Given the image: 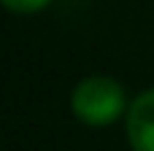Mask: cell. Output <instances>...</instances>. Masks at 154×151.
Here are the masks:
<instances>
[{
    "instance_id": "1",
    "label": "cell",
    "mask_w": 154,
    "mask_h": 151,
    "mask_svg": "<svg viewBox=\"0 0 154 151\" xmlns=\"http://www.w3.org/2000/svg\"><path fill=\"white\" fill-rule=\"evenodd\" d=\"M73 113L92 127H106L116 122L125 111V89L108 76H89L79 81L70 97Z\"/></svg>"
},
{
    "instance_id": "2",
    "label": "cell",
    "mask_w": 154,
    "mask_h": 151,
    "mask_svg": "<svg viewBox=\"0 0 154 151\" xmlns=\"http://www.w3.org/2000/svg\"><path fill=\"white\" fill-rule=\"evenodd\" d=\"M127 140L133 151H154V89L133 100L127 111Z\"/></svg>"
},
{
    "instance_id": "3",
    "label": "cell",
    "mask_w": 154,
    "mask_h": 151,
    "mask_svg": "<svg viewBox=\"0 0 154 151\" xmlns=\"http://www.w3.org/2000/svg\"><path fill=\"white\" fill-rule=\"evenodd\" d=\"M51 0H3V5L14 14H35L41 8H46Z\"/></svg>"
}]
</instances>
